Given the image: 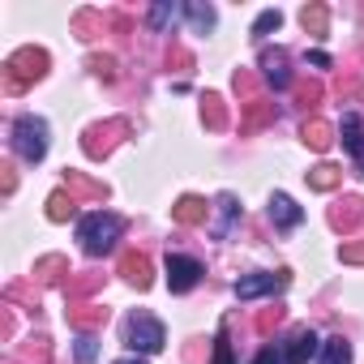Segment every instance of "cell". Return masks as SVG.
Segmentation results:
<instances>
[{
	"mask_svg": "<svg viewBox=\"0 0 364 364\" xmlns=\"http://www.w3.org/2000/svg\"><path fill=\"white\" fill-rule=\"evenodd\" d=\"M124 236V219L112 215V210H95V215H82L77 219V240L90 257H103L116 249V240Z\"/></svg>",
	"mask_w": 364,
	"mask_h": 364,
	"instance_id": "obj_1",
	"label": "cell"
},
{
	"mask_svg": "<svg viewBox=\"0 0 364 364\" xmlns=\"http://www.w3.org/2000/svg\"><path fill=\"white\" fill-rule=\"evenodd\" d=\"M163 343H167V330H163L159 317H150V313H129L124 317V347L133 355H154V351H163Z\"/></svg>",
	"mask_w": 364,
	"mask_h": 364,
	"instance_id": "obj_2",
	"label": "cell"
},
{
	"mask_svg": "<svg viewBox=\"0 0 364 364\" xmlns=\"http://www.w3.org/2000/svg\"><path fill=\"white\" fill-rule=\"evenodd\" d=\"M48 73V52L43 48H22L5 60V90H26L31 82H39Z\"/></svg>",
	"mask_w": 364,
	"mask_h": 364,
	"instance_id": "obj_3",
	"label": "cell"
},
{
	"mask_svg": "<svg viewBox=\"0 0 364 364\" xmlns=\"http://www.w3.org/2000/svg\"><path fill=\"white\" fill-rule=\"evenodd\" d=\"M14 150L26 159V163H43V154H48V120L43 116H18L14 120Z\"/></svg>",
	"mask_w": 364,
	"mask_h": 364,
	"instance_id": "obj_4",
	"label": "cell"
},
{
	"mask_svg": "<svg viewBox=\"0 0 364 364\" xmlns=\"http://www.w3.org/2000/svg\"><path fill=\"white\" fill-rule=\"evenodd\" d=\"M291 283V274L287 270H253V274H240V283H236V300H262V296H279L283 287Z\"/></svg>",
	"mask_w": 364,
	"mask_h": 364,
	"instance_id": "obj_5",
	"label": "cell"
},
{
	"mask_svg": "<svg viewBox=\"0 0 364 364\" xmlns=\"http://www.w3.org/2000/svg\"><path fill=\"white\" fill-rule=\"evenodd\" d=\"M163 270H167V287H171V296H185V291H193L198 283H202V262L198 257H189V253H167V262H163Z\"/></svg>",
	"mask_w": 364,
	"mask_h": 364,
	"instance_id": "obj_6",
	"label": "cell"
},
{
	"mask_svg": "<svg viewBox=\"0 0 364 364\" xmlns=\"http://www.w3.org/2000/svg\"><path fill=\"white\" fill-rule=\"evenodd\" d=\"M129 133V124L124 120H107V124H90L86 129V137H82V150L90 154V159H103V154H112L116 150V141Z\"/></svg>",
	"mask_w": 364,
	"mask_h": 364,
	"instance_id": "obj_7",
	"label": "cell"
},
{
	"mask_svg": "<svg viewBox=\"0 0 364 364\" xmlns=\"http://www.w3.org/2000/svg\"><path fill=\"white\" fill-rule=\"evenodd\" d=\"M317 351H321V338H317L309 326H296V330L287 334V343H283V364H309Z\"/></svg>",
	"mask_w": 364,
	"mask_h": 364,
	"instance_id": "obj_8",
	"label": "cell"
},
{
	"mask_svg": "<svg viewBox=\"0 0 364 364\" xmlns=\"http://www.w3.org/2000/svg\"><path fill=\"white\" fill-rule=\"evenodd\" d=\"M338 141L347 146V154L355 159V167L364 171V124H360V116L355 112H347L343 116V124H338Z\"/></svg>",
	"mask_w": 364,
	"mask_h": 364,
	"instance_id": "obj_9",
	"label": "cell"
},
{
	"mask_svg": "<svg viewBox=\"0 0 364 364\" xmlns=\"http://www.w3.org/2000/svg\"><path fill=\"white\" fill-rule=\"evenodd\" d=\"M257 65H262V73H266V82H270L274 90H283V86L291 82V69H287V52H283V48H266Z\"/></svg>",
	"mask_w": 364,
	"mask_h": 364,
	"instance_id": "obj_10",
	"label": "cell"
},
{
	"mask_svg": "<svg viewBox=\"0 0 364 364\" xmlns=\"http://www.w3.org/2000/svg\"><path fill=\"white\" fill-rule=\"evenodd\" d=\"M270 223H274L279 232H291V228L304 223V210H300L287 193H274V198H270Z\"/></svg>",
	"mask_w": 364,
	"mask_h": 364,
	"instance_id": "obj_11",
	"label": "cell"
},
{
	"mask_svg": "<svg viewBox=\"0 0 364 364\" xmlns=\"http://www.w3.org/2000/svg\"><path fill=\"white\" fill-rule=\"evenodd\" d=\"M120 274H124V283H133L137 291H146V287L154 283V270H150V257H146V253H124V257H120Z\"/></svg>",
	"mask_w": 364,
	"mask_h": 364,
	"instance_id": "obj_12",
	"label": "cell"
},
{
	"mask_svg": "<svg viewBox=\"0 0 364 364\" xmlns=\"http://www.w3.org/2000/svg\"><path fill=\"white\" fill-rule=\"evenodd\" d=\"M206 215H210V206H206L202 198H193V193H185V198L171 206V219H176L180 228H198V223H206Z\"/></svg>",
	"mask_w": 364,
	"mask_h": 364,
	"instance_id": "obj_13",
	"label": "cell"
},
{
	"mask_svg": "<svg viewBox=\"0 0 364 364\" xmlns=\"http://www.w3.org/2000/svg\"><path fill=\"white\" fill-rule=\"evenodd\" d=\"M215 215H219V223H215L210 232H215L219 240H228L232 228H236V219H240V202H236L232 193H219V198H215Z\"/></svg>",
	"mask_w": 364,
	"mask_h": 364,
	"instance_id": "obj_14",
	"label": "cell"
},
{
	"mask_svg": "<svg viewBox=\"0 0 364 364\" xmlns=\"http://www.w3.org/2000/svg\"><path fill=\"white\" fill-rule=\"evenodd\" d=\"M103 321H107V309H99V304H82V309H69V326H73L77 334H95Z\"/></svg>",
	"mask_w": 364,
	"mask_h": 364,
	"instance_id": "obj_15",
	"label": "cell"
},
{
	"mask_svg": "<svg viewBox=\"0 0 364 364\" xmlns=\"http://www.w3.org/2000/svg\"><path fill=\"white\" fill-rule=\"evenodd\" d=\"M360 219H364V202H360V198H343V202L330 210V223H334L338 232H351Z\"/></svg>",
	"mask_w": 364,
	"mask_h": 364,
	"instance_id": "obj_16",
	"label": "cell"
},
{
	"mask_svg": "<svg viewBox=\"0 0 364 364\" xmlns=\"http://www.w3.org/2000/svg\"><path fill=\"white\" fill-rule=\"evenodd\" d=\"M317 364H351V343H347L343 334L326 338V343H321V351H317Z\"/></svg>",
	"mask_w": 364,
	"mask_h": 364,
	"instance_id": "obj_17",
	"label": "cell"
},
{
	"mask_svg": "<svg viewBox=\"0 0 364 364\" xmlns=\"http://www.w3.org/2000/svg\"><path fill=\"white\" fill-rule=\"evenodd\" d=\"M176 14H185V5H171V0H159V5H150V14H146V22H150V31H167L171 22H176Z\"/></svg>",
	"mask_w": 364,
	"mask_h": 364,
	"instance_id": "obj_18",
	"label": "cell"
},
{
	"mask_svg": "<svg viewBox=\"0 0 364 364\" xmlns=\"http://www.w3.org/2000/svg\"><path fill=\"white\" fill-rule=\"evenodd\" d=\"M304 146H313V150H330V141H334V129L326 124V120H304Z\"/></svg>",
	"mask_w": 364,
	"mask_h": 364,
	"instance_id": "obj_19",
	"label": "cell"
},
{
	"mask_svg": "<svg viewBox=\"0 0 364 364\" xmlns=\"http://www.w3.org/2000/svg\"><path fill=\"white\" fill-rule=\"evenodd\" d=\"M65 185H69V193L90 198V202H103V198H107V189H103V185H95V180H86V176H77V171H69V176H65Z\"/></svg>",
	"mask_w": 364,
	"mask_h": 364,
	"instance_id": "obj_20",
	"label": "cell"
},
{
	"mask_svg": "<svg viewBox=\"0 0 364 364\" xmlns=\"http://www.w3.org/2000/svg\"><path fill=\"white\" fill-rule=\"evenodd\" d=\"M73 210H77V198H73V193L56 189V193L48 198V219H52V223H65V219H69Z\"/></svg>",
	"mask_w": 364,
	"mask_h": 364,
	"instance_id": "obj_21",
	"label": "cell"
},
{
	"mask_svg": "<svg viewBox=\"0 0 364 364\" xmlns=\"http://www.w3.org/2000/svg\"><path fill=\"white\" fill-rule=\"evenodd\" d=\"M185 18H189V26H193L198 35L215 31V9H210V5H198V0H189V5H185Z\"/></svg>",
	"mask_w": 364,
	"mask_h": 364,
	"instance_id": "obj_22",
	"label": "cell"
},
{
	"mask_svg": "<svg viewBox=\"0 0 364 364\" xmlns=\"http://www.w3.org/2000/svg\"><path fill=\"white\" fill-rule=\"evenodd\" d=\"M202 120H206L210 129H228V107H223L219 95H206V99H202Z\"/></svg>",
	"mask_w": 364,
	"mask_h": 364,
	"instance_id": "obj_23",
	"label": "cell"
},
{
	"mask_svg": "<svg viewBox=\"0 0 364 364\" xmlns=\"http://www.w3.org/2000/svg\"><path fill=\"white\" fill-rule=\"evenodd\" d=\"M300 22H304V31H309V35H326L330 14H326V5H304V9H300Z\"/></svg>",
	"mask_w": 364,
	"mask_h": 364,
	"instance_id": "obj_24",
	"label": "cell"
},
{
	"mask_svg": "<svg viewBox=\"0 0 364 364\" xmlns=\"http://www.w3.org/2000/svg\"><path fill=\"white\" fill-rule=\"evenodd\" d=\"M338 185V167L334 163H317L309 171V189H334Z\"/></svg>",
	"mask_w": 364,
	"mask_h": 364,
	"instance_id": "obj_25",
	"label": "cell"
},
{
	"mask_svg": "<svg viewBox=\"0 0 364 364\" xmlns=\"http://www.w3.org/2000/svg\"><path fill=\"white\" fill-rule=\"evenodd\" d=\"M266 120H274V107H270L266 99H249V116H245L240 129H257V124H266Z\"/></svg>",
	"mask_w": 364,
	"mask_h": 364,
	"instance_id": "obj_26",
	"label": "cell"
},
{
	"mask_svg": "<svg viewBox=\"0 0 364 364\" xmlns=\"http://www.w3.org/2000/svg\"><path fill=\"white\" fill-rule=\"evenodd\" d=\"M279 26H283V14H279V9H262V14H257V22H253V35H257V39H266V35H270V31H279Z\"/></svg>",
	"mask_w": 364,
	"mask_h": 364,
	"instance_id": "obj_27",
	"label": "cell"
},
{
	"mask_svg": "<svg viewBox=\"0 0 364 364\" xmlns=\"http://www.w3.org/2000/svg\"><path fill=\"white\" fill-rule=\"evenodd\" d=\"M210 364H236V355H232V338H228V326L215 334V360Z\"/></svg>",
	"mask_w": 364,
	"mask_h": 364,
	"instance_id": "obj_28",
	"label": "cell"
},
{
	"mask_svg": "<svg viewBox=\"0 0 364 364\" xmlns=\"http://www.w3.org/2000/svg\"><path fill=\"white\" fill-rule=\"evenodd\" d=\"M73 355H77L82 364H90V360L99 355V338H95V334H77V347H73Z\"/></svg>",
	"mask_w": 364,
	"mask_h": 364,
	"instance_id": "obj_29",
	"label": "cell"
},
{
	"mask_svg": "<svg viewBox=\"0 0 364 364\" xmlns=\"http://www.w3.org/2000/svg\"><path fill=\"white\" fill-rule=\"evenodd\" d=\"M31 343H35V347H26V351H22V360H26V364H48V360H52L48 338H31Z\"/></svg>",
	"mask_w": 364,
	"mask_h": 364,
	"instance_id": "obj_30",
	"label": "cell"
},
{
	"mask_svg": "<svg viewBox=\"0 0 364 364\" xmlns=\"http://www.w3.org/2000/svg\"><path fill=\"white\" fill-rule=\"evenodd\" d=\"M338 257H343V262H351V266H364V240L343 245V249H338Z\"/></svg>",
	"mask_w": 364,
	"mask_h": 364,
	"instance_id": "obj_31",
	"label": "cell"
},
{
	"mask_svg": "<svg viewBox=\"0 0 364 364\" xmlns=\"http://www.w3.org/2000/svg\"><path fill=\"white\" fill-rule=\"evenodd\" d=\"M90 69H95L99 77H107V82L116 77V60H112V56H90Z\"/></svg>",
	"mask_w": 364,
	"mask_h": 364,
	"instance_id": "obj_32",
	"label": "cell"
},
{
	"mask_svg": "<svg viewBox=\"0 0 364 364\" xmlns=\"http://www.w3.org/2000/svg\"><path fill=\"white\" fill-rule=\"evenodd\" d=\"M279 321H283V309H266V313L257 317V334H270Z\"/></svg>",
	"mask_w": 364,
	"mask_h": 364,
	"instance_id": "obj_33",
	"label": "cell"
},
{
	"mask_svg": "<svg viewBox=\"0 0 364 364\" xmlns=\"http://www.w3.org/2000/svg\"><path fill=\"white\" fill-rule=\"evenodd\" d=\"M300 103H304V107H317V103H321V86H317V82H304V86H300Z\"/></svg>",
	"mask_w": 364,
	"mask_h": 364,
	"instance_id": "obj_34",
	"label": "cell"
},
{
	"mask_svg": "<svg viewBox=\"0 0 364 364\" xmlns=\"http://www.w3.org/2000/svg\"><path fill=\"white\" fill-rule=\"evenodd\" d=\"M253 364H283V351H274V347H262Z\"/></svg>",
	"mask_w": 364,
	"mask_h": 364,
	"instance_id": "obj_35",
	"label": "cell"
},
{
	"mask_svg": "<svg viewBox=\"0 0 364 364\" xmlns=\"http://www.w3.org/2000/svg\"><path fill=\"white\" fill-rule=\"evenodd\" d=\"M309 65H317V69H330V56H326V52H309Z\"/></svg>",
	"mask_w": 364,
	"mask_h": 364,
	"instance_id": "obj_36",
	"label": "cell"
},
{
	"mask_svg": "<svg viewBox=\"0 0 364 364\" xmlns=\"http://www.w3.org/2000/svg\"><path fill=\"white\" fill-rule=\"evenodd\" d=\"M112 364H146L141 355H120V360H112Z\"/></svg>",
	"mask_w": 364,
	"mask_h": 364,
	"instance_id": "obj_37",
	"label": "cell"
}]
</instances>
